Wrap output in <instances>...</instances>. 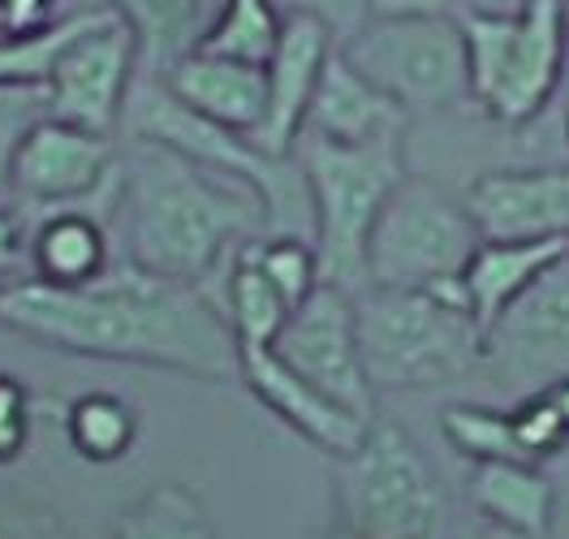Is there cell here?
<instances>
[{
  "label": "cell",
  "mask_w": 569,
  "mask_h": 539,
  "mask_svg": "<svg viewBox=\"0 0 569 539\" xmlns=\"http://www.w3.org/2000/svg\"><path fill=\"white\" fill-rule=\"evenodd\" d=\"M0 323L36 346L82 359L139 362L208 385L238 380V346L212 293L151 277L126 259L82 289L43 286L36 277L4 286Z\"/></svg>",
  "instance_id": "6da1fadb"
},
{
  "label": "cell",
  "mask_w": 569,
  "mask_h": 539,
  "mask_svg": "<svg viewBox=\"0 0 569 539\" xmlns=\"http://www.w3.org/2000/svg\"><path fill=\"white\" fill-rule=\"evenodd\" d=\"M259 233H268V208L250 186L208 173L160 143L121 139L112 242L126 263L208 289Z\"/></svg>",
  "instance_id": "7a4b0ae2"
},
{
  "label": "cell",
  "mask_w": 569,
  "mask_h": 539,
  "mask_svg": "<svg viewBox=\"0 0 569 539\" xmlns=\"http://www.w3.org/2000/svg\"><path fill=\"white\" fill-rule=\"evenodd\" d=\"M355 316L376 397L423 393L483 371V328L466 311L462 286L358 289Z\"/></svg>",
  "instance_id": "3957f363"
},
{
  "label": "cell",
  "mask_w": 569,
  "mask_h": 539,
  "mask_svg": "<svg viewBox=\"0 0 569 539\" xmlns=\"http://www.w3.org/2000/svg\"><path fill=\"white\" fill-rule=\"evenodd\" d=\"M470 100L488 121L522 130L561 96L566 0H522L513 9H462Z\"/></svg>",
  "instance_id": "277c9868"
},
{
  "label": "cell",
  "mask_w": 569,
  "mask_h": 539,
  "mask_svg": "<svg viewBox=\"0 0 569 539\" xmlns=\"http://www.w3.org/2000/svg\"><path fill=\"white\" fill-rule=\"evenodd\" d=\"M337 531L355 539H445L449 492L415 436L371 419L355 453L332 458Z\"/></svg>",
  "instance_id": "5b68a950"
},
{
  "label": "cell",
  "mask_w": 569,
  "mask_h": 539,
  "mask_svg": "<svg viewBox=\"0 0 569 539\" xmlns=\"http://www.w3.org/2000/svg\"><path fill=\"white\" fill-rule=\"evenodd\" d=\"M293 160L311 190V242L320 251V281L350 293L367 289V238L389 194L410 173L406 139L341 147L302 134Z\"/></svg>",
  "instance_id": "8992f818"
},
{
  "label": "cell",
  "mask_w": 569,
  "mask_h": 539,
  "mask_svg": "<svg viewBox=\"0 0 569 539\" xmlns=\"http://www.w3.org/2000/svg\"><path fill=\"white\" fill-rule=\"evenodd\" d=\"M121 139H142L178 151L199 169L250 186L268 208V233L311 238V190L293 156H268L247 134L220 130L169 96L160 78H139L121 117Z\"/></svg>",
  "instance_id": "52a82bcc"
},
{
  "label": "cell",
  "mask_w": 569,
  "mask_h": 539,
  "mask_svg": "<svg viewBox=\"0 0 569 539\" xmlns=\"http://www.w3.org/2000/svg\"><path fill=\"white\" fill-rule=\"evenodd\" d=\"M479 247L462 194L406 173L367 238V289H449Z\"/></svg>",
  "instance_id": "ba28073f"
},
{
  "label": "cell",
  "mask_w": 569,
  "mask_h": 539,
  "mask_svg": "<svg viewBox=\"0 0 569 539\" xmlns=\"http://www.w3.org/2000/svg\"><path fill=\"white\" fill-rule=\"evenodd\" d=\"M362 78H371L406 117H427L470 100L466 39L458 13L436 18H371L337 43Z\"/></svg>",
  "instance_id": "9c48e42d"
},
{
  "label": "cell",
  "mask_w": 569,
  "mask_h": 539,
  "mask_svg": "<svg viewBox=\"0 0 569 539\" xmlns=\"http://www.w3.org/2000/svg\"><path fill=\"white\" fill-rule=\"evenodd\" d=\"M121 178V143L43 117L13 160V212L22 220L61 208H100L112 216Z\"/></svg>",
  "instance_id": "30bf717a"
},
{
  "label": "cell",
  "mask_w": 569,
  "mask_h": 539,
  "mask_svg": "<svg viewBox=\"0 0 569 539\" xmlns=\"http://www.w3.org/2000/svg\"><path fill=\"white\" fill-rule=\"evenodd\" d=\"M272 355L311 389H320L328 401L346 406L350 415L376 419V389L367 380L358 350V316L350 289L320 281L307 302H298L284 316Z\"/></svg>",
  "instance_id": "8fae6325"
},
{
  "label": "cell",
  "mask_w": 569,
  "mask_h": 539,
  "mask_svg": "<svg viewBox=\"0 0 569 539\" xmlns=\"http://www.w3.org/2000/svg\"><path fill=\"white\" fill-rule=\"evenodd\" d=\"M134 82H139V43L121 22V13L108 4L104 18L87 36L73 39L52 78L43 82L48 117L117 139Z\"/></svg>",
  "instance_id": "7c38bea8"
},
{
  "label": "cell",
  "mask_w": 569,
  "mask_h": 539,
  "mask_svg": "<svg viewBox=\"0 0 569 539\" xmlns=\"http://www.w3.org/2000/svg\"><path fill=\"white\" fill-rule=\"evenodd\" d=\"M483 371L518 397L569 376V254L483 332Z\"/></svg>",
  "instance_id": "4fadbf2b"
},
{
  "label": "cell",
  "mask_w": 569,
  "mask_h": 539,
  "mask_svg": "<svg viewBox=\"0 0 569 539\" xmlns=\"http://www.w3.org/2000/svg\"><path fill=\"white\" fill-rule=\"evenodd\" d=\"M462 203L479 242H569V164L488 169Z\"/></svg>",
  "instance_id": "5bb4252c"
},
{
  "label": "cell",
  "mask_w": 569,
  "mask_h": 539,
  "mask_svg": "<svg viewBox=\"0 0 569 539\" xmlns=\"http://www.w3.org/2000/svg\"><path fill=\"white\" fill-rule=\"evenodd\" d=\"M337 52V39L323 31L311 18H284L281 43L272 52V61L263 66L268 78V104L263 121L250 134V143L268 156H293V147L302 139L307 126V108L316 100V87L323 78L328 57Z\"/></svg>",
  "instance_id": "9a60e30c"
},
{
  "label": "cell",
  "mask_w": 569,
  "mask_h": 539,
  "mask_svg": "<svg viewBox=\"0 0 569 539\" xmlns=\"http://www.w3.org/2000/svg\"><path fill=\"white\" fill-rule=\"evenodd\" d=\"M238 380L281 419L284 428H293L307 445L323 449L328 458L355 453L358 440L367 436L371 419L350 415L346 406L328 401L302 376H293L272 350H247V355H238Z\"/></svg>",
  "instance_id": "2e32d148"
},
{
  "label": "cell",
  "mask_w": 569,
  "mask_h": 539,
  "mask_svg": "<svg viewBox=\"0 0 569 539\" xmlns=\"http://www.w3.org/2000/svg\"><path fill=\"white\" fill-rule=\"evenodd\" d=\"M117 259L112 216L100 208H61L27 220V277L43 286H96Z\"/></svg>",
  "instance_id": "e0dca14e"
},
{
  "label": "cell",
  "mask_w": 569,
  "mask_h": 539,
  "mask_svg": "<svg viewBox=\"0 0 569 539\" xmlns=\"http://www.w3.org/2000/svg\"><path fill=\"white\" fill-rule=\"evenodd\" d=\"M406 108L392 104L389 96L362 78V73L341 57V48L328 57L323 78L316 87V100L307 108V139H323V143L341 147H367L385 143V139H406Z\"/></svg>",
  "instance_id": "ac0fdd59"
},
{
  "label": "cell",
  "mask_w": 569,
  "mask_h": 539,
  "mask_svg": "<svg viewBox=\"0 0 569 539\" xmlns=\"http://www.w3.org/2000/svg\"><path fill=\"white\" fill-rule=\"evenodd\" d=\"M169 96L199 112L203 121H212L220 130L233 134H254L263 121V104H268V78L263 66H242V61H224V57H208V52H186L173 61L164 78Z\"/></svg>",
  "instance_id": "d6986e66"
},
{
  "label": "cell",
  "mask_w": 569,
  "mask_h": 539,
  "mask_svg": "<svg viewBox=\"0 0 569 539\" xmlns=\"http://www.w3.org/2000/svg\"><path fill=\"white\" fill-rule=\"evenodd\" d=\"M466 501L497 531L518 539H552L557 488L535 462H475L466 479Z\"/></svg>",
  "instance_id": "ffe728a7"
},
{
  "label": "cell",
  "mask_w": 569,
  "mask_h": 539,
  "mask_svg": "<svg viewBox=\"0 0 569 539\" xmlns=\"http://www.w3.org/2000/svg\"><path fill=\"white\" fill-rule=\"evenodd\" d=\"M566 254L569 242H479L458 281L466 311L488 332Z\"/></svg>",
  "instance_id": "44dd1931"
},
{
  "label": "cell",
  "mask_w": 569,
  "mask_h": 539,
  "mask_svg": "<svg viewBox=\"0 0 569 539\" xmlns=\"http://www.w3.org/2000/svg\"><path fill=\"white\" fill-rule=\"evenodd\" d=\"M139 43V78H164V70L194 52L208 27V0H108Z\"/></svg>",
  "instance_id": "7402d4cb"
},
{
  "label": "cell",
  "mask_w": 569,
  "mask_h": 539,
  "mask_svg": "<svg viewBox=\"0 0 569 539\" xmlns=\"http://www.w3.org/2000/svg\"><path fill=\"white\" fill-rule=\"evenodd\" d=\"M61 428H66V440L78 458L108 467L134 449L142 419L130 397L112 393V389H91V393H78L66 401Z\"/></svg>",
  "instance_id": "603a6c76"
},
{
  "label": "cell",
  "mask_w": 569,
  "mask_h": 539,
  "mask_svg": "<svg viewBox=\"0 0 569 539\" xmlns=\"http://www.w3.org/2000/svg\"><path fill=\"white\" fill-rule=\"evenodd\" d=\"M108 539H224V531L194 488L169 479L126 505Z\"/></svg>",
  "instance_id": "cb8c5ba5"
},
{
  "label": "cell",
  "mask_w": 569,
  "mask_h": 539,
  "mask_svg": "<svg viewBox=\"0 0 569 539\" xmlns=\"http://www.w3.org/2000/svg\"><path fill=\"white\" fill-rule=\"evenodd\" d=\"M284 31V13L277 0H220L208 13V27L194 43V52L242 61V66H268Z\"/></svg>",
  "instance_id": "d4e9b609"
},
{
  "label": "cell",
  "mask_w": 569,
  "mask_h": 539,
  "mask_svg": "<svg viewBox=\"0 0 569 539\" xmlns=\"http://www.w3.org/2000/svg\"><path fill=\"white\" fill-rule=\"evenodd\" d=\"M104 13L108 0H96V4H82L73 13L52 18L39 31L4 36L0 39V87H43L52 78V70H57V61L66 57V48L78 36H87Z\"/></svg>",
  "instance_id": "484cf974"
},
{
  "label": "cell",
  "mask_w": 569,
  "mask_h": 539,
  "mask_svg": "<svg viewBox=\"0 0 569 539\" xmlns=\"http://www.w3.org/2000/svg\"><path fill=\"white\" fill-rule=\"evenodd\" d=\"M247 259L268 286L281 293V302L293 311L320 286V251L302 233H259L247 242Z\"/></svg>",
  "instance_id": "4316f807"
},
{
  "label": "cell",
  "mask_w": 569,
  "mask_h": 539,
  "mask_svg": "<svg viewBox=\"0 0 569 539\" xmlns=\"http://www.w3.org/2000/svg\"><path fill=\"white\" fill-rule=\"evenodd\" d=\"M505 410H509V423H513L518 449L527 462L543 467L548 458L569 449V376L535 389V393H522Z\"/></svg>",
  "instance_id": "83f0119b"
},
{
  "label": "cell",
  "mask_w": 569,
  "mask_h": 539,
  "mask_svg": "<svg viewBox=\"0 0 569 539\" xmlns=\"http://www.w3.org/2000/svg\"><path fill=\"white\" fill-rule=\"evenodd\" d=\"M440 431L445 440L475 462H527L518 449V436L509 423V410L500 406H483V401H458L440 415Z\"/></svg>",
  "instance_id": "f1b7e54d"
},
{
  "label": "cell",
  "mask_w": 569,
  "mask_h": 539,
  "mask_svg": "<svg viewBox=\"0 0 569 539\" xmlns=\"http://www.w3.org/2000/svg\"><path fill=\"white\" fill-rule=\"evenodd\" d=\"M43 117H48L43 87H0V208H13V160Z\"/></svg>",
  "instance_id": "f546056e"
},
{
  "label": "cell",
  "mask_w": 569,
  "mask_h": 539,
  "mask_svg": "<svg viewBox=\"0 0 569 539\" xmlns=\"http://www.w3.org/2000/svg\"><path fill=\"white\" fill-rule=\"evenodd\" d=\"M284 18H311L337 43H346L371 22V0H277Z\"/></svg>",
  "instance_id": "4dcf8cb0"
},
{
  "label": "cell",
  "mask_w": 569,
  "mask_h": 539,
  "mask_svg": "<svg viewBox=\"0 0 569 539\" xmlns=\"http://www.w3.org/2000/svg\"><path fill=\"white\" fill-rule=\"evenodd\" d=\"M31 440V393L13 371H0V467L18 462Z\"/></svg>",
  "instance_id": "1f68e13d"
},
{
  "label": "cell",
  "mask_w": 569,
  "mask_h": 539,
  "mask_svg": "<svg viewBox=\"0 0 569 539\" xmlns=\"http://www.w3.org/2000/svg\"><path fill=\"white\" fill-rule=\"evenodd\" d=\"M0 539H66V527L48 509L0 492Z\"/></svg>",
  "instance_id": "d6a6232c"
},
{
  "label": "cell",
  "mask_w": 569,
  "mask_h": 539,
  "mask_svg": "<svg viewBox=\"0 0 569 539\" xmlns=\"http://www.w3.org/2000/svg\"><path fill=\"white\" fill-rule=\"evenodd\" d=\"M27 277V220L0 208V289Z\"/></svg>",
  "instance_id": "836d02e7"
},
{
  "label": "cell",
  "mask_w": 569,
  "mask_h": 539,
  "mask_svg": "<svg viewBox=\"0 0 569 539\" xmlns=\"http://www.w3.org/2000/svg\"><path fill=\"white\" fill-rule=\"evenodd\" d=\"M458 13V0H371V18H436Z\"/></svg>",
  "instance_id": "e575fe53"
},
{
  "label": "cell",
  "mask_w": 569,
  "mask_h": 539,
  "mask_svg": "<svg viewBox=\"0 0 569 539\" xmlns=\"http://www.w3.org/2000/svg\"><path fill=\"white\" fill-rule=\"evenodd\" d=\"M561 96L569 100V0H566V73H561Z\"/></svg>",
  "instance_id": "d590c367"
},
{
  "label": "cell",
  "mask_w": 569,
  "mask_h": 539,
  "mask_svg": "<svg viewBox=\"0 0 569 539\" xmlns=\"http://www.w3.org/2000/svg\"><path fill=\"white\" fill-rule=\"evenodd\" d=\"M470 539H518V536H509V531H497V527H488V531H479V536H470Z\"/></svg>",
  "instance_id": "8d00e7d4"
},
{
  "label": "cell",
  "mask_w": 569,
  "mask_h": 539,
  "mask_svg": "<svg viewBox=\"0 0 569 539\" xmlns=\"http://www.w3.org/2000/svg\"><path fill=\"white\" fill-rule=\"evenodd\" d=\"M566 147H569V108H566Z\"/></svg>",
  "instance_id": "74e56055"
},
{
  "label": "cell",
  "mask_w": 569,
  "mask_h": 539,
  "mask_svg": "<svg viewBox=\"0 0 569 539\" xmlns=\"http://www.w3.org/2000/svg\"><path fill=\"white\" fill-rule=\"evenodd\" d=\"M48 4H52V9H61V4H66V0H48Z\"/></svg>",
  "instance_id": "f35d334b"
},
{
  "label": "cell",
  "mask_w": 569,
  "mask_h": 539,
  "mask_svg": "<svg viewBox=\"0 0 569 539\" xmlns=\"http://www.w3.org/2000/svg\"><path fill=\"white\" fill-rule=\"evenodd\" d=\"M332 539H355V536H341V531H332Z\"/></svg>",
  "instance_id": "ab89813d"
},
{
  "label": "cell",
  "mask_w": 569,
  "mask_h": 539,
  "mask_svg": "<svg viewBox=\"0 0 569 539\" xmlns=\"http://www.w3.org/2000/svg\"><path fill=\"white\" fill-rule=\"evenodd\" d=\"M216 4H220V0H208V13H212V9H216Z\"/></svg>",
  "instance_id": "60d3db41"
}]
</instances>
